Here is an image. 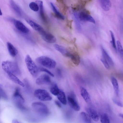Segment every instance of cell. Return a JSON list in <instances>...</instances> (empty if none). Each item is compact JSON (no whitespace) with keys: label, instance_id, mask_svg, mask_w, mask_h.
Instances as JSON below:
<instances>
[{"label":"cell","instance_id":"6da1fadb","mask_svg":"<svg viewBox=\"0 0 123 123\" xmlns=\"http://www.w3.org/2000/svg\"><path fill=\"white\" fill-rule=\"evenodd\" d=\"M2 68L7 74L11 73L15 75H19L20 72L17 63L15 62L6 61L3 62Z\"/></svg>","mask_w":123,"mask_h":123},{"label":"cell","instance_id":"7a4b0ae2","mask_svg":"<svg viewBox=\"0 0 123 123\" xmlns=\"http://www.w3.org/2000/svg\"><path fill=\"white\" fill-rule=\"evenodd\" d=\"M34 110L41 116L46 117L49 114V111L47 107L44 104L39 102H35L32 104Z\"/></svg>","mask_w":123,"mask_h":123},{"label":"cell","instance_id":"3957f363","mask_svg":"<svg viewBox=\"0 0 123 123\" xmlns=\"http://www.w3.org/2000/svg\"><path fill=\"white\" fill-rule=\"evenodd\" d=\"M36 61L38 63L50 69L54 68L56 65V62L54 60L45 56L38 57L36 58Z\"/></svg>","mask_w":123,"mask_h":123},{"label":"cell","instance_id":"277c9868","mask_svg":"<svg viewBox=\"0 0 123 123\" xmlns=\"http://www.w3.org/2000/svg\"><path fill=\"white\" fill-rule=\"evenodd\" d=\"M25 62L27 69L31 74L34 77H36L38 74V69L29 55L26 56Z\"/></svg>","mask_w":123,"mask_h":123},{"label":"cell","instance_id":"5b68a950","mask_svg":"<svg viewBox=\"0 0 123 123\" xmlns=\"http://www.w3.org/2000/svg\"><path fill=\"white\" fill-rule=\"evenodd\" d=\"M34 94L36 98L42 101H49L52 99V97L49 93L44 89H37L35 91Z\"/></svg>","mask_w":123,"mask_h":123},{"label":"cell","instance_id":"8992f818","mask_svg":"<svg viewBox=\"0 0 123 123\" xmlns=\"http://www.w3.org/2000/svg\"><path fill=\"white\" fill-rule=\"evenodd\" d=\"M68 104L70 107L75 111H78L80 107L75 99V94L73 92H71L67 97Z\"/></svg>","mask_w":123,"mask_h":123},{"label":"cell","instance_id":"52a82bcc","mask_svg":"<svg viewBox=\"0 0 123 123\" xmlns=\"http://www.w3.org/2000/svg\"><path fill=\"white\" fill-rule=\"evenodd\" d=\"M90 13L88 10L84 9L83 11L80 12L78 15L80 20L86 21L95 23V21L93 18L90 15Z\"/></svg>","mask_w":123,"mask_h":123},{"label":"cell","instance_id":"ba28073f","mask_svg":"<svg viewBox=\"0 0 123 123\" xmlns=\"http://www.w3.org/2000/svg\"><path fill=\"white\" fill-rule=\"evenodd\" d=\"M8 20L13 23L16 28L20 32L25 33L29 32V29L20 21L11 18H8Z\"/></svg>","mask_w":123,"mask_h":123},{"label":"cell","instance_id":"9c48e42d","mask_svg":"<svg viewBox=\"0 0 123 123\" xmlns=\"http://www.w3.org/2000/svg\"><path fill=\"white\" fill-rule=\"evenodd\" d=\"M40 35L43 39L48 43H53L56 41V39L54 35L45 31Z\"/></svg>","mask_w":123,"mask_h":123},{"label":"cell","instance_id":"30bf717a","mask_svg":"<svg viewBox=\"0 0 123 123\" xmlns=\"http://www.w3.org/2000/svg\"><path fill=\"white\" fill-rule=\"evenodd\" d=\"M51 82L50 78L48 75L44 74L41 75L36 80V84L38 85L48 84Z\"/></svg>","mask_w":123,"mask_h":123},{"label":"cell","instance_id":"8fae6325","mask_svg":"<svg viewBox=\"0 0 123 123\" xmlns=\"http://www.w3.org/2000/svg\"><path fill=\"white\" fill-rule=\"evenodd\" d=\"M26 22L35 30L38 32L40 34L43 33L45 30L40 25L29 19H26Z\"/></svg>","mask_w":123,"mask_h":123},{"label":"cell","instance_id":"7c38bea8","mask_svg":"<svg viewBox=\"0 0 123 123\" xmlns=\"http://www.w3.org/2000/svg\"><path fill=\"white\" fill-rule=\"evenodd\" d=\"M68 57H70L74 64L78 65L80 62V57L78 53L76 51L69 50Z\"/></svg>","mask_w":123,"mask_h":123},{"label":"cell","instance_id":"4fadbf2b","mask_svg":"<svg viewBox=\"0 0 123 123\" xmlns=\"http://www.w3.org/2000/svg\"><path fill=\"white\" fill-rule=\"evenodd\" d=\"M40 9V18L43 21L45 24H47L48 22L47 18L44 12L43 7V2L42 1L37 0Z\"/></svg>","mask_w":123,"mask_h":123},{"label":"cell","instance_id":"5bb4252c","mask_svg":"<svg viewBox=\"0 0 123 123\" xmlns=\"http://www.w3.org/2000/svg\"><path fill=\"white\" fill-rule=\"evenodd\" d=\"M85 110L90 117L94 121H98L99 119V117L96 111L93 109L89 107H86Z\"/></svg>","mask_w":123,"mask_h":123},{"label":"cell","instance_id":"9a60e30c","mask_svg":"<svg viewBox=\"0 0 123 123\" xmlns=\"http://www.w3.org/2000/svg\"><path fill=\"white\" fill-rule=\"evenodd\" d=\"M10 3L11 8L15 13L18 16H22V11L19 7L13 0H10Z\"/></svg>","mask_w":123,"mask_h":123},{"label":"cell","instance_id":"2e32d148","mask_svg":"<svg viewBox=\"0 0 123 123\" xmlns=\"http://www.w3.org/2000/svg\"><path fill=\"white\" fill-rule=\"evenodd\" d=\"M100 48L102 52V56L107 61L109 65L113 66L114 63L112 58L102 45L100 46Z\"/></svg>","mask_w":123,"mask_h":123},{"label":"cell","instance_id":"e0dca14e","mask_svg":"<svg viewBox=\"0 0 123 123\" xmlns=\"http://www.w3.org/2000/svg\"><path fill=\"white\" fill-rule=\"evenodd\" d=\"M54 46L55 49L63 56L66 57H68L69 50L68 49L63 46L57 44H55Z\"/></svg>","mask_w":123,"mask_h":123},{"label":"cell","instance_id":"ac0fdd59","mask_svg":"<svg viewBox=\"0 0 123 123\" xmlns=\"http://www.w3.org/2000/svg\"><path fill=\"white\" fill-rule=\"evenodd\" d=\"M100 6L105 11H107L110 9L111 3L110 0H98Z\"/></svg>","mask_w":123,"mask_h":123},{"label":"cell","instance_id":"d6986e66","mask_svg":"<svg viewBox=\"0 0 123 123\" xmlns=\"http://www.w3.org/2000/svg\"><path fill=\"white\" fill-rule=\"evenodd\" d=\"M80 94L85 101L87 103H89L91 101L90 96L87 90L82 87H80Z\"/></svg>","mask_w":123,"mask_h":123},{"label":"cell","instance_id":"ffe728a7","mask_svg":"<svg viewBox=\"0 0 123 123\" xmlns=\"http://www.w3.org/2000/svg\"><path fill=\"white\" fill-rule=\"evenodd\" d=\"M50 4L53 12V13H52V15L58 19L64 20L65 18L58 11L53 4L52 2H50Z\"/></svg>","mask_w":123,"mask_h":123},{"label":"cell","instance_id":"44dd1931","mask_svg":"<svg viewBox=\"0 0 123 123\" xmlns=\"http://www.w3.org/2000/svg\"><path fill=\"white\" fill-rule=\"evenodd\" d=\"M13 96L15 102H20L23 103L24 102V99L21 94L18 88L16 89Z\"/></svg>","mask_w":123,"mask_h":123},{"label":"cell","instance_id":"7402d4cb","mask_svg":"<svg viewBox=\"0 0 123 123\" xmlns=\"http://www.w3.org/2000/svg\"><path fill=\"white\" fill-rule=\"evenodd\" d=\"M6 44L7 49L10 55L13 57L16 56L18 53L17 49L9 42H7Z\"/></svg>","mask_w":123,"mask_h":123},{"label":"cell","instance_id":"603a6c76","mask_svg":"<svg viewBox=\"0 0 123 123\" xmlns=\"http://www.w3.org/2000/svg\"><path fill=\"white\" fill-rule=\"evenodd\" d=\"M10 78L15 83L20 85L22 87H24L25 85L14 74L11 73L7 74Z\"/></svg>","mask_w":123,"mask_h":123},{"label":"cell","instance_id":"cb8c5ba5","mask_svg":"<svg viewBox=\"0 0 123 123\" xmlns=\"http://www.w3.org/2000/svg\"><path fill=\"white\" fill-rule=\"evenodd\" d=\"M61 11L64 14H65L68 9L64 0H55Z\"/></svg>","mask_w":123,"mask_h":123},{"label":"cell","instance_id":"d4e9b609","mask_svg":"<svg viewBox=\"0 0 123 123\" xmlns=\"http://www.w3.org/2000/svg\"><path fill=\"white\" fill-rule=\"evenodd\" d=\"M58 99L63 104L66 105L67 104V100L64 92L60 90L59 93L57 96Z\"/></svg>","mask_w":123,"mask_h":123},{"label":"cell","instance_id":"484cf974","mask_svg":"<svg viewBox=\"0 0 123 123\" xmlns=\"http://www.w3.org/2000/svg\"><path fill=\"white\" fill-rule=\"evenodd\" d=\"M111 81L116 95L117 96H118L119 95V88L117 80L114 77H112L111 78Z\"/></svg>","mask_w":123,"mask_h":123},{"label":"cell","instance_id":"4316f807","mask_svg":"<svg viewBox=\"0 0 123 123\" xmlns=\"http://www.w3.org/2000/svg\"><path fill=\"white\" fill-rule=\"evenodd\" d=\"M80 116L81 119L84 122L87 123L92 122L91 118L88 113L82 112L80 113Z\"/></svg>","mask_w":123,"mask_h":123},{"label":"cell","instance_id":"83f0119b","mask_svg":"<svg viewBox=\"0 0 123 123\" xmlns=\"http://www.w3.org/2000/svg\"><path fill=\"white\" fill-rule=\"evenodd\" d=\"M60 90L57 85L56 83L53 84L50 89V92L55 96H57Z\"/></svg>","mask_w":123,"mask_h":123},{"label":"cell","instance_id":"f1b7e54d","mask_svg":"<svg viewBox=\"0 0 123 123\" xmlns=\"http://www.w3.org/2000/svg\"><path fill=\"white\" fill-rule=\"evenodd\" d=\"M73 16L74 22L77 28L78 29L80 30L81 28V25L80 22L78 14L76 12H74L73 13Z\"/></svg>","mask_w":123,"mask_h":123},{"label":"cell","instance_id":"f546056e","mask_svg":"<svg viewBox=\"0 0 123 123\" xmlns=\"http://www.w3.org/2000/svg\"><path fill=\"white\" fill-rule=\"evenodd\" d=\"M100 121L102 123H109L110 122L109 117L105 113H102L100 115Z\"/></svg>","mask_w":123,"mask_h":123},{"label":"cell","instance_id":"4dcf8cb0","mask_svg":"<svg viewBox=\"0 0 123 123\" xmlns=\"http://www.w3.org/2000/svg\"><path fill=\"white\" fill-rule=\"evenodd\" d=\"M29 6L31 10L35 12L37 11L39 9L38 5L34 2H32L30 3L29 5Z\"/></svg>","mask_w":123,"mask_h":123},{"label":"cell","instance_id":"1f68e13d","mask_svg":"<svg viewBox=\"0 0 123 123\" xmlns=\"http://www.w3.org/2000/svg\"><path fill=\"white\" fill-rule=\"evenodd\" d=\"M25 83V86L26 91L28 93H30L32 92V90L31 87L28 82V81L26 80H25L24 81Z\"/></svg>","mask_w":123,"mask_h":123},{"label":"cell","instance_id":"d6a6232c","mask_svg":"<svg viewBox=\"0 0 123 123\" xmlns=\"http://www.w3.org/2000/svg\"><path fill=\"white\" fill-rule=\"evenodd\" d=\"M110 34L112 39L111 41V43L113 47L115 50H116V47L115 42V39L114 34L113 32L111 31H110Z\"/></svg>","mask_w":123,"mask_h":123},{"label":"cell","instance_id":"836d02e7","mask_svg":"<svg viewBox=\"0 0 123 123\" xmlns=\"http://www.w3.org/2000/svg\"><path fill=\"white\" fill-rule=\"evenodd\" d=\"M0 96L4 99H6L7 97L6 94L3 89L1 85L0 84Z\"/></svg>","mask_w":123,"mask_h":123},{"label":"cell","instance_id":"e575fe53","mask_svg":"<svg viewBox=\"0 0 123 123\" xmlns=\"http://www.w3.org/2000/svg\"><path fill=\"white\" fill-rule=\"evenodd\" d=\"M100 60L105 68L107 69H109L110 65L107 61L102 56Z\"/></svg>","mask_w":123,"mask_h":123},{"label":"cell","instance_id":"d590c367","mask_svg":"<svg viewBox=\"0 0 123 123\" xmlns=\"http://www.w3.org/2000/svg\"><path fill=\"white\" fill-rule=\"evenodd\" d=\"M38 70L40 72H45L50 75L52 77H54V75L53 73H52L50 71L45 68H40L38 69Z\"/></svg>","mask_w":123,"mask_h":123},{"label":"cell","instance_id":"8d00e7d4","mask_svg":"<svg viewBox=\"0 0 123 123\" xmlns=\"http://www.w3.org/2000/svg\"><path fill=\"white\" fill-rule=\"evenodd\" d=\"M117 44L118 50L120 54L123 55V50L121 43L119 41H117Z\"/></svg>","mask_w":123,"mask_h":123},{"label":"cell","instance_id":"74e56055","mask_svg":"<svg viewBox=\"0 0 123 123\" xmlns=\"http://www.w3.org/2000/svg\"><path fill=\"white\" fill-rule=\"evenodd\" d=\"M112 100L113 102L115 104L120 107H123V105L119 101L114 98H113Z\"/></svg>","mask_w":123,"mask_h":123},{"label":"cell","instance_id":"f35d334b","mask_svg":"<svg viewBox=\"0 0 123 123\" xmlns=\"http://www.w3.org/2000/svg\"><path fill=\"white\" fill-rule=\"evenodd\" d=\"M55 105L60 108H61L62 106L61 104L57 100H55Z\"/></svg>","mask_w":123,"mask_h":123},{"label":"cell","instance_id":"ab89813d","mask_svg":"<svg viewBox=\"0 0 123 123\" xmlns=\"http://www.w3.org/2000/svg\"><path fill=\"white\" fill-rule=\"evenodd\" d=\"M56 72L58 75L61 76L62 75L61 72V70L59 69H57L56 70Z\"/></svg>","mask_w":123,"mask_h":123},{"label":"cell","instance_id":"60d3db41","mask_svg":"<svg viewBox=\"0 0 123 123\" xmlns=\"http://www.w3.org/2000/svg\"><path fill=\"white\" fill-rule=\"evenodd\" d=\"M118 116H119L120 117H121L122 118H123V114H121V113H120V114H119Z\"/></svg>","mask_w":123,"mask_h":123},{"label":"cell","instance_id":"b9f144b4","mask_svg":"<svg viewBox=\"0 0 123 123\" xmlns=\"http://www.w3.org/2000/svg\"><path fill=\"white\" fill-rule=\"evenodd\" d=\"M85 0L86 1L87 3L89 2H90L92 0Z\"/></svg>","mask_w":123,"mask_h":123},{"label":"cell","instance_id":"7bdbcfd3","mask_svg":"<svg viewBox=\"0 0 123 123\" xmlns=\"http://www.w3.org/2000/svg\"><path fill=\"white\" fill-rule=\"evenodd\" d=\"M2 15V13L1 12L0 8V15Z\"/></svg>","mask_w":123,"mask_h":123},{"label":"cell","instance_id":"ee69618b","mask_svg":"<svg viewBox=\"0 0 123 123\" xmlns=\"http://www.w3.org/2000/svg\"></svg>","mask_w":123,"mask_h":123}]
</instances>
